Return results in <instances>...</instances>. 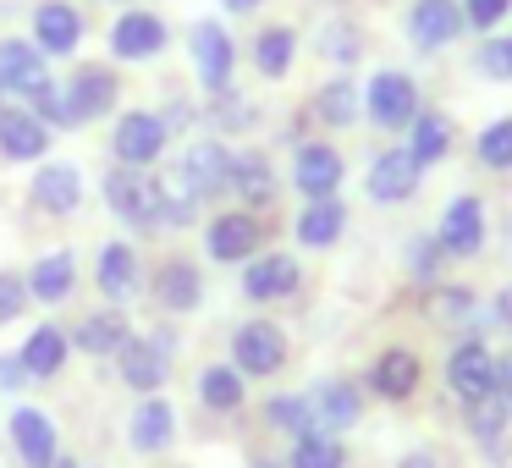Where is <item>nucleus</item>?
<instances>
[{
	"label": "nucleus",
	"mask_w": 512,
	"mask_h": 468,
	"mask_svg": "<svg viewBox=\"0 0 512 468\" xmlns=\"http://www.w3.org/2000/svg\"><path fill=\"white\" fill-rule=\"evenodd\" d=\"M105 199H111V210L122 215L127 226H138V232H144V226H166L160 221V182L144 177V171H133V166L105 177Z\"/></svg>",
	"instance_id": "obj_1"
},
{
	"label": "nucleus",
	"mask_w": 512,
	"mask_h": 468,
	"mask_svg": "<svg viewBox=\"0 0 512 468\" xmlns=\"http://www.w3.org/2000/svg\"><path fill=\"white\" fill-rule=\"evenodd\" d=\"M232 358H237L243 375H276V369L287 364V336H281L270 320H254V325H243V331L232 336Z\"/></svg>",
	"instance_id": "obj_2"
},
{
	"label": "nucleus",
	"mask_w": 512,
	"mask_h": 468,
	"mask_svg": "<svg viewBox=\"0 0 512 468\" xmlns=\"http://www.w3.org/2000/svg\"><path fill=\"white\" fill-rule=\"evenodd\" d=\"M364 111L375 116L380 127H408L413 116H419V89H413V78H402V72H380L364 89Z\"/></svg>",
	"instance_id": "obj_3"
},
{
	"label": "nucleus",
	"mask_w": 512,
	"mask_h": 468,
	"mask_svg": "<svg viewBox=\"0 0 512 468\" xmlns=\"http://www.w3.org/2000/svg\"><path fill=\"white\" fill-rule=\"evenodd\" d=\"M446 380H452V391L463 402L490 397V391H496V358H490V347L485 342L452 347V358H446Z\"/></svg>",
	"instance_id": "obj_4"
},
{
	"label": "nucleus",
	"mask_w": 512,
	"mask_h": 468,
	"mask_svg": "<svg viewBox=\"0 0 512 468\" xmlns=\"http://www.w3.org/2000/svg\"><path fill=\"white\" fill-rule=\"evenodd\" d=\"M160 149H166V122L149 111H133L116 122V160L133 171H144L149 160H160Z\"/></svg>",
	"instance_id": "obj_5"
},
{
	"label": "nucleus",
	"mask_w": 512,
	"mask_h": 468,
	"mask_svg": "<svg viewBox=\"0 0 512 468\" xmlns=\"http://www.w3.org/2000/svg\"><path fill=\"white\" fill-rule=\"evenodd\" d=\"M122 380L133 391H155L160 380H166V364H171V336L166 331H155V336H144V342H127L122 353Z\"/></svg>",
	"instance_id": "obj_6"
},
{
	"label": "nucleus",
	"mask_w": 512,
	"mask_h": 468,
	"mask_svg": "<svg viewBox=\"0 0 512 468\" xmlns=\"http://www.w3.org/2000/svg\"><path fill=\"white\" fill-rule=\"evenodd\" d=\"M419 160H413V149H386V155L369 166V199L380 204H402L413 199V188H419Z\"/></svg>",
	"instance_id": "obj_7"
},
{
	"label": "nucleus",
	"mask_w": 512,
	"mask_h": 468,
	"mask_svg": "<svg viewBox=\"0 0 512 468\" xmlns=\"http://www.w3.org/2000/svg\"><path fill=\"white\" fill-rule=\"evenodd\" d=\"M0 89H12V94L50 89L39 45H28V39H0Z\"/></svg>",
	"instance_id": "obj_8"
},
{
	"label": "nucleus",
	"mask_w": 512,
	"mask_h": 468,
	"mask_svg": "<svg viewBox=\"0 0 512 468\" xmlns=\"http://www.w3.org/2000/svg\"><path fill=\"white\" fill-rule=\"evenodd\" d=\"M61 100H67V127L94 122L100 111H111V105H116V78H111V72H100V67H89V72H78V78L61 89Z\"/></svg>",
	"instance_id": "obj_9"
},
{
	"label": "nucleus",
	"mask_w": 512,
	"mask_h": 468,
	"mask_svg": "<svg viewBox=\"0 0 512 468\" xmlns=\"http://www.w3.org/2000/svg\"><path fill=\"white\" fill-rule=\"evenodd\" d=\"M435 243H441V254H457V259L479 254V243H485V204L479 199H452Z\"/></svg>",
	"instance_id": "obj_10"
},
{
	"label": "nucleus",
	"mask_w": 512,
	"mask_h": 468,
	"mask_svg": "<svg viewBox=\"0 0 512 468\" xmlns=\"http://www.w3.org/2000/svg\"><path fill=\"white\" fill-rule=\"evenodd\" d=\"M292 182H298L309 199H331L342 188V155L331 144H303L298 149V166H292Z\"/></svg>",
	"instance_id": "obj_11"
},
{
	"label": "nucleus",
	"mask_w": 512,
	"mask_h": 468,
	"mask_svg": "<svg viewBox=\"0 0 512 468\" xmlns=\"http://www.w3.org/2000/svg\"><path fill=\"white\" fill-rule=\"evenodd\" d=\"M177 177L188 182L199 199H210V193H221L226 182H232V155H226L221 144H193L188 155H182Z\"/></svg>",
	"instance_id": "obj_12"
},
{
	"label": "nucleus",
	"mask_w": 512,
	"mask_h": 468,
	"mask_svg": "<svg viewBox=\"0 0 512 468\" xmlns=\"http://www.w3.org/2000/svg\"><path fill=\"white\" fill-rule=\"evenodd\" d=\"M457 28H463V12H457L452 0H419L408 12V34L419 50H441L457 39Z\"/></svg>",
	"instance_id": "obj_13"
},
{
	"label": "nucleus",
	"mask_w": 512,
	"mask_h": 468,
	"mask_svg": "<svg viewBox=\"0 0 512 468\" xmlns=\"http://www.w3.org/2000/svg\"><path fill=\"white\" fill-rule=\"evenodd\" d=\"M111 50L122 61H144V56H160L166 50V23L149 12H127L122 23L111 28Z\"/></svg>",
	"instance_id": "obj_14"
},
{
	"label": "nucleus",
	"mask_w": 512,
	"mask_h": 468,
	"mask_svg": "<svg viewBox=\"0 0 512 468\" xmlns=\"http://www.w3.org/2000/svg\"><path fill=\"white\" fill-rule=\"evenodd\" d=\"M193 61H199L204 89L226 94V83H232V39H226L215 23H199V28H193Z\"/></svg>",
	"instance_id": "obj_15"
},
{
	"label": "nucleus",
	"mask_w": 512,
	"mask_h": 468,
	"mask_svg": "<svg viewBox=\"0 0 512 468\" xmlns=\"http://www.w3.org/2000/svg\"><path fill=\"white\" fill-rule=\"evenodd\" d=\"M83 39V23L72 6H61V0H50V6H39L34 12V45L45 50V56H72Z\"/></svg>",
	"instance_id": "obj_16"
},
{
	"label": "nucleus",
	"mask_w": 512,
	"mask_h": 468,
	"mask_svg": "<svg viewBox=\"0 0 512 468\" xmlns=\"http://www.w3.org/2000/svg\"><path fill=\"white\" fill-rule=\"evenodd\" d=\"M243 292L254 303H276V298H287V292H298V259H287V254L254 259L248 276H243Z\"/></svg>",
	"instance_id": "obj_17"
},
{
	"label": "nucleus",
	"mask_w": 512,
	"mask_h": 468,
	"mask_svg": "<svg viewBox=\"0 0 512 468\" xmlns=\"http://www.w3.org/2000/svg\"><path fill=\"white\" fill-rule=\"evenodd\" d=\"M12 441H17V452H23L28 468L56 463V424H50L39 408H17L12 413Z\"/></svg>",
	"instance_id": "obj_18"
},
{
	"label": "nucleus",
	"mask_w": 512,
	"mask_h": 468,
	"mask_svg": "<svg viewBox=\"0 0 512 468\" xmlns=\"http://www.w3.org/2000/svg\"><path fill=\"white\" fill-rule=\"evenodd\" d=\"M369 380H375V391L386 402H408L413 391H419V358H413L408 347H386V353L375 358V369H369Z\"/></svg>",
	"instance_id": "obj_19"
},
{
	"label": "nucleus",
	"mask_w": 512,
	"mask_h": 468,
	"mask_svg": "<svg viewBox=\"0 0 512 468\" xmlns=\"http://www.w3.org/2000/svg\"><path fill=\"white\" fill-rule=\"evenodd\" d=\"M259 248V221L254 215H221V221H210V259H221V265H237V259H248Z\"/></svg>",
	"instance_id": "obj_20"
},
{
	"label": "nucleus",
	"mask_w": 512,
	"mask_h": 468,
	"mask_svg": "<svg viewBox=\"0 0 512 468\" xmlns=\"http://www.w3.org/2000/svg\"><path fill=\"white\" fill-rule=\"evenodd\" d=\"M314 408V430H347V424H358V413H364V402H358V391L347 386V380H325L320 391L309 397Z\"/></svg>",
	"instance_id": "obj_21"
},
{
	"label": "nucleus",
	"mask_w": 512,
	"mask_h": 468,
	"mask_svg": "<svg viewBox=\"0 0 512 468\" xmlns=\"http://www.w3.org/2000/svg\"><path fill=\"white\" fill-rule=\"evenodd\" d=\"M50 144L45 122L28 111H0V155L6 160H39Z\"/></svg>",
	"instance_id": "obj_22"
},
{
	"label": "nucleus",
	"mask_w": 512,
	"mask_h": 468,
	"mask_svg": "<svg viewBox=\"0 0 512 468\" xmlns=\"http://www.w3.org/2000/svg\"><path fill=\"white\" fill-rule=\"evenodd\" d=\"M78 199H83V177H78V166H45L34 177V204L39 210H50V215H72L78 210Z\"/></svg>",
	"instance_id": "obj_23"
},
{
	"label": "nucleus",
	"mask_w": 512,
	"mask_h": 468,
	"mask_svg": "<svg viewBox=\"0 0 512 468\" xmlns=\"http://www.w3.org/2000/svg\"><path fill=\"white\" fill-rule=\"evenodd\" d=\"M226 188L243 193V204L265 210V204L276 199V171H270L265 155H232V182H226Z\"/></svg>",
	"instance_id": "obj_24"
},
{
	"label": "nucleus",
	"mask_w": 512,
	"mask_h": 468,
	"mask_svg": "<svg viewBox=\"0 0 512 468\" xmlns=\"http://www.w3.org/2000/svg\"><path fill=\"white\" fill-rule=\"evenodd\" d=\"M72 281H78V265H72V254L61 248V254H45L34 265V276H28V298L39 303H61L72 292Z\"/></svg>",
	"instance_id": "obj_25"
},
{
	"label": "nucleus",
	"mask_w": 512,
	"mask_h": 468,
	"mask_svg": "<svg viewBox=\"0 0 512 468\" xmlns=\"http://www.w3.org/2000/svg\"><path fill=\"white\" fill-rule=\"evenodd\" d=\"M342 226H347V210L336 199H314L309 210L298 215V243L303 248H331L336 237H342Z\"/></svg>",
	"instance_id": "obj_26"
},
{
	"label": "nucleus",
	"mask_w": 512,
	"mask_h": 468,
	"mask_svg": "<svg viewBox=\"0 0 512 468\" xmlns=\"http://www.w3.org/2000/svg\"><path fill=\"white\" fill-rule=\"evenodd\" d=\"M171 435H177V413H171L166 402H144V408L133 413V430H127V441H133L138 452H166Z\"/></svg>",
	"instance_id": "obj_27"
},
{
	"label": "nucleus",
	"mask_w": 512,
	"mask_h": 468,
	"mask_svg": "<svg viewBox=\"0 0 512 468\" xmlns=\"http://www.w3.org/2000/svg\"><path fill=\"white\" fill-rule=\"evenodd\" d=\"M199 292H204V287H199V270H193V265H182V259H171V265L155 276V298L166 303L171 314L199 309Z\"/></svg>",
	"instance_id": "obj_28"
},
{
	"label": "nucleus",
	"mask_w": 512,
	"mask_h": 468,
	"mask_svg": "<svg viewBox=\"0 0 512 468\" xmlns=\"http://www.w3.org/2000/svg\"><path fill=\"white\" fill-rule=\"evenodd\" d=\"M94 276H100V292H111V298H127V292L138 287V259L127 243H105L100 248V265H94Z\"/></svg>",
	"instance_id": "obj_29"
},
{
	"label": "nucleus",
	"mask_w": 512,
	"mask_h": 468,
	"mask_svg": "<svg viewBox=\"0 0 512 468\" xmlns=\"http://www.w3.org/2000/svg\"><path fill=\"white\" fill-rule=\"evenodd\" d=\"M67 347H72V342L56 331V325H39V331L23 342V353H17V358H23L28 375H56V369L67 364Z\"/></svg>",
	"instance_id": "obj_30"
},
{
	"label": "nucleus",
	"mask_w": 512,
	"mask_h": 468,
	"mask_svg": "<svg viewBox=\"0 0 512 468\" xmlns=\"http://www.w3.org/2000/svg\"><path fill=\"white\" fill-rule=\"evenodd\" d=\"M199 397H204V408H215V413L243 408V369H232V364L204 369V375H199Z\"/></svg>",
	"instance_id": "obj_31"
},
{
	"label": "nucleus",
	"mask_w": 512,
	"mask_h": 468,
	"mask_svg": "<svg viewBox=\"0 0 512 468\" xmlns=\"http://www.w3.org/2000/svg\"><path fill=\"white\" fill-rule=\"evenodd\" d=\"M78 347L83 353H122L127 347V320L122 314H89V320L78 325Z\"/></svg>",
	"instance_id": "obj_32"
},
{
	"label": "nucleus",
	"mask_w": 512,
	"mask_h": 468,
	"mask_svg": "<svg viewBox=\"0 0 512 468\" xmlns=\"http://www.w3.org/2000/svg\"><path fill=\"white\" fill-rule=\"evenodd\" d=\"M342 463H347L342 441L325 435V430H309V435L292 441V468H342Z\"/></svg>",
	"instance_id": "obj_33"
},
{
	"label": "nucleus",
	"mask_w": 512,
	"mask_h": 468,
	"mask_svg": "<svg viewBox=\"0 0 512 468\" xmlns=\"http://www.w3.org/2000/svg\"><path fill=\"white\" fill-rule=\"evenodd\" d=\"M507 413H512V402L501 397V391H490V397H474V402H468V430H474L479 441L496 446L501 430H507Z\"/></svg>",
	"instance_id": "obj_34"
},
{
	"label": "nucleus",
	"mask_w": 512,
	"mask_h": 468,
	"mask_svg": "<svg viewBox=\"0 0 512 468\" xmlns=\"http://www.w3.org/2000/svg\"><path fill=\"white\" fill-rule=\"evenodd\" d=\"M446 149H452V122H446V116H413V160L430 166Z\"/></svg>",
	"instance_id": "obj_35"
},
{
	"label": "nucleus",
	"mask_w": 512,
	"mask_h": 468,
	"mask_svg": "<svg viewBox=\"0 0 512 468\" xmlns=\"http://www.w3.org/2000/svg\"><path fill=\"white\" fill-rule=\"evenodd\" d=\"M358 105H364V100H358V89H353L347 78H336V83H325V89H320V100H314V111H320V122H331V127H347V122L358 116Z\"/></svg>",
	"instance_id": "obj_36"
},
{
	"label": "nucleus",
	"mask_w": 512,
	"mask_h": 468,
	"mask_svg": "<svg viewBox=\"0 0 512 468\" xmlns=\"http://www.w3.org/2000/svg\"><path fill=\"white\" fill-rule=\"evenodd\" d=\"M292 45H298V39H292V28H265V34H259V45H254L259 72H265V78H281V72L292 67Z\"/></svg>",
	"instance_id": "obj_37"
},
{
	"label": "nucleus",
	"mask_w": 512,
	"mask_h": 468,
	"mask_svg": "<svg viewBox=\"0 0 512 468\" xmlns=\"http://www.w3.org/2000/svg\"><path fill=\"white\" fill-rule=\"evenodd\" d=\"M265 419L276 424V430H287V435H309V430H314L309 397H276V402L265 408Z\"/></svg>",
	"instance_id": "obj_38"
},
{
	"label": "nucleus",
	"mask_w": 512,
	"mask_h": 468,
	"mask_svg": "<svg viewBox=\"0 0 512 468\" xmlns=\"http://www.w3.org/2000/svg\"><path fill=\"white\" fill-rule=\"evenodd\" d=\"M479 160L496 166V171L512 166V116H507V122H490L485 133H479Z\"/></svg>",
	"instance_id": "obj_39"
},
{
	"label": "nucleus",
	"mask_w": 512,
	"mask_h": 468,
	"mask_svg": "<svg viewBox=\"0 0 512 468\" xmlns=\"http://www.w3.org/2000/svg\"><path fill=\"white\" fill-rule=\"evenodd\" d=\"M23 303H28V281L12 276V270H0V325L17 320V314H23Z\"/></svg>",
	"instance_id": "obj_40"
},
{
	"label": "nucleus",
	"mask_w": 512,
	"mask_h": 468,
	"mask_svg": "<svg viewBox=\"0 0 512 468\" xmlns=\"http://www.w3.org/2000/svg\"><path fill=\"white\" fill-rule=\"evenodd\" d=\"M479 67H485L490 78H512V39H490V45L479 50Z\"/></svg>",
	"instance_id": "obj_41"
},
{
	"label": "nucleus",
	"mask_w": 512,
	"mask_h": 468,
	"mask_svg": "<svg viewBox=\"0 0 512 468\" xmlns=\"http://www.w3.org/2000/svg\"><path fill=\"white\" fill-rule=\"evenodd\" d=\"M507 6H512V0H468L463 17L474 28H490V23H501V17H507Z\"/></svg>",
	"instance_id": "obj_42"
},
{
	"label": "nucleus",
	"mask_w": 512,
	"mask_h": 468,
	"mask_svg": "<svg viewBox=\"0 0 512 468\" xmlns=\"http://www.w3.org/2000/svg\"><path fill=\"white\" fill-rule=\"evenodd\" d=\"M320 50H325V56H336V61H353V56H358V45H353V28H331Z\"/></svg>",
	"instance_id": "obj_43"
},
{
	"label": "nucleus",
	"mask_w": 512,
	"mask_h": 468,
	"mask_svg": "<svg viewBox=\"0 0 512 468\" xmlns=\"http://www.w3.org/2000/svg\"><path fill=\"white\" fill-rule=\"evenodd\" d=\"M435 259H441V243H413V276H435Z\"/></svg>",
	"instance_id": "obj_44"
},
{
	"label": "nucleus",
	"mask_w": 512,
	"mask_h": 468,
	"mask_svg": "<svg viewBox=\"0 0 512 468\" xmlns=\"http://www.w3.org/2000/svg\"><path fill=\"white\" fill-rule=\"evenodd\" d=\"M23 358H0V391H12V386H23Z\"/></svg>",
	"instance_id": "obj_45"
},
{
	"label": "nucleus",
	"mask_w": 512,
	"mask_h": 468,
	"mask_svg": "<svg viewBox=\"0 0 512 468\" xmlns=\"http://www.w3.org/2000/svg\"><path fill=\"white\" fill-rule=\"evenodd\" d=\"M496 391L512 402V353H507V358H496Z\"/></svg>",
	"instance_id": "obj_46"
},
{
	"label": "nucleus",
	"mask_w": 512,
	"mask_h": 468,
	"mask_svg": "<svg viewBox=\"0 0 512 468\" xmlns=\"http://www.w3.org/2000/svg\"><path fill=\"white\" fill-rule=\"evenodd\" d=\"M397 468H441V463H435V457L430 452H408V457H402V463Z\"/></svg>",
	"instance_id": "obj_47"
},
{
	"label": "nucleus",
	"mask_w": 512,
	"mask_h": 468,
	"mask_svg": "<svg viewBox=\"0 0 512 468\" xmlns=\"http://www.w3.org/2000/svg\"><path fill=\"white\" fill-rule=\"evenodd\" d=\"M221 6H232V12H254L259 0H221Z\"/></svg>",
	"instance_id": "obj_48"
},
{
	"label": "nucleus",
	"mask_w": 512,
	"mask_h": 468,
	"mask_svg": "<svg viewBox=\"0 0 512 468\" xmlns=\"http://www.w3.org/2000/svg\"><path fill=\"white\" fill-rule=\"evenodd\" d=\"M50 468H78V463H72V457H56V463H50Z\"/></svg>",
	"instance_id": "obj_49"
},
{
	"label": "nucleus",
	"mask_w": 512,
	"mask_h": 468,
	"mask_svg": "<svg viewBox=\"0 0 512 468\" xmlns=\"http://www.w3.org/2000/svg\"><path fill=\"white\" fill-rule=\"evenodd\" d=\"M259 468H265V463H259Z\"/></svg>",
	"instance_id": "obj_50"
},
{
	"label": "nucleus",
	"mask_w": 512,
	"mask_h": 468,
	"mask_svg": "<svg viewBox=\"0 0 512 468\" xmlns=\"http://www.w3.org/2000/svg\"><path fill=\"white\" fill-rule=\"evenodd\" d=\"M0 94H6V89H0Z\"/></svg>",
	"instance_id": "obj_51"
}]
</instances>
